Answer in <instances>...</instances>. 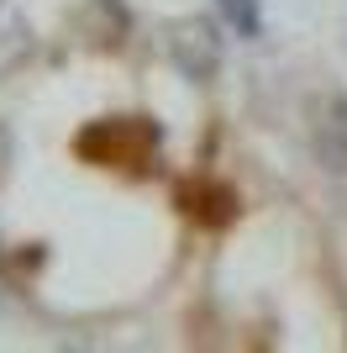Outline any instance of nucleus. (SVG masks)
Returning <instances> with one entry per match:
<instances>
[{
  "label": "nucleus",
  "instance_id": "nucleus-1",
  "mask_svg": "<svg viewBox=\"0 0 347 353\" xmlns=\"http://www.w3.org/2000/svg\"><path fill=\"white\" fill-rule=\"evenodd\" d=\"M311 153L326 174H347V95L326 90L311 101Z\"/></svg>",
  "mask_w": 347,
  "mask_h": 353
},
{
  "label": "nucleus",
  "instance_id": "nucleus-2",
  "mask_svg": "<svg viewBox=\"0 0 347 353\" xmlns=\"http://www.w3.org/2000/svg\"><path fill=\"white\" fill-rule=\"evenodd\" d=\"M169 59L185 79L211 85L221 74V37L211 32V21H174L169 27Z\"/></svg>",
  "mask_w": 347,
  "mask_h": 353
},
{
  "label": "nucleus",
  "instance_id": "nucleus-4",
  "mask_svg": "<svg viewBox=\"0 0 347 353\" xmlns=\"http://www.w3.org/2000/svg\"><path fill=\"white\" fill-rule=\"evenodd\" d=\"M11 127H6V121H0V185H6V174H11Z\"/></svg>",
  "mask_w": 347,
  "mask_h": 353
},
{
  "label": "nucleus",
  "instance_id": "nucleus-3",
  "mask_svg": "<svg viewBox=\"0 0 347 353\" xmlns=\"http://www.w3.org/2000/svg\"><path fill=\"white\" fill-rule=\"evenodd\" d=\"M216 16H221V27L237 32L242 43H258L263 37V6L258 0H216Z\"/></svg>",
  "mask_w": 347,
  "mask_h": 353
}]
</instances>
